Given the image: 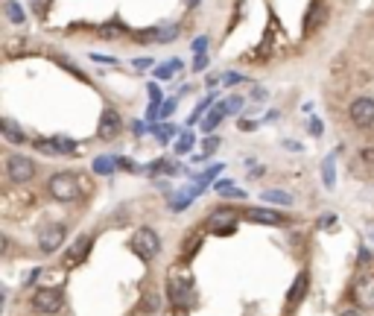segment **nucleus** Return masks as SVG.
<instances>
[{"mask_svg": "<svg viewBox=\"0 0 374 316\" xmlns=\"http://www.w3.org/2000/svg\"><path fill=\"white\" fill-rule=\"evenodd\" d=\"M132 249L140 260H152L161 252V237L152 232V228H138L135 237H132Z\"/></svg>", "mask_w": 374, "mask_h": 316, "instance_id": "f257e3e1", "label": "nucleus"}, {"mask_svg": "<svg viewBox=\"0 0 374 316\" xmlns=\"http://www.w3.org/2000/svg\"><path fill=\"white\" fill-rule=\"evenodd\" d=\"M50 196L59 202H73L79 196V182L73 179V173H56L50 179Z\"/></svg>", "mask_w": 374, "mask_h": 316, "instance_id": "f03ea898", "label": "nucleus"}, {"mask_svg": "<svg viewBox=\"0 0 374 316\" xmlns=\"http://www.w3.org/2000/svg\"><path fill=\"white\" fill-rule=\"evenodd\" d=\"M32 308H36L38 313H44V316L59 313V311L64 308L62 290H56V287H41V290H36V296H32Z\"/></svg>", "mask_w": 374, "mask_h": 316, "instance_id": "7ed1b4c3", "label": "nucleus"}, {"mask_svg": "<svg viewBox=\"0 0 374 316\" xmlns=\"http://www.w3.org/2000/svg\"><path fill=\"white\" fill-rule=\"evenodd\" d=\"M6 173L12 182H29L36 176V165H32V158H27V156H9Z\"/></svg>", "mask_w": 374, "mask_h": 316, "instance_id": "20e7f679", "label": "nucleus"}, {"mask_svg": "<svg viewBox=\"0 0 374 316\" xmlns=\"http://www.w3.org/2000/svg\"><path fill=\"white\" fill-rule=\"evenodd\" d=\"M120 129H123V121H120V114H117V108H103V114H100V126H97V138H103V141H112L120 135Z\"/></svg>", "mask_w": 374, "mask_h": 316, "instance_id": "39448f33", "label": "nucleus"}, {"mask_svg": "<svg viewBox=\"0 0 374 316\" xmlns=\"http://www.w3.org/2000/svg\"><path fill=\"white\" fill-rule=\"evenodd\" d=\"M351 121L360 129H369L374 123V100L371 97H360V100L351 103Z\"/></svg>", "mask_w": 374, "mask_h": 316, "instance_id": "423d86ee", "label": "nucleus"}, {"mask_svg": "<svg viewBox=\"0 0 374 316\" xmlns=\"http://www.w3.org/2000/svg\"><path fill=\"white\" fill-rule=\"evenodd\" d=\"M62 243H64V228L62 226H47V228H41V234H38V249L41 252H59L62 249Z\"/></svg>", "mask_w": 374, "mask_h": 316, "instance_id": "0eeeda50", "label": "nucleus"}, {"mask_svg": "<svg viewBox=\"0 0 374 316\" xmlns=\"http://www.w3.org/2000/svg\"><path fill=\"white\" fill-rule=\"evenodd\" d=\"M354 299L360 308L371 311L374 308V276H362L357 284H354Z\"/></svg>", "mask_w": 374, "mask_h": 316, "instance_id": "6e6552de", "label": "nucleus"}, {"mask_svg": "<svg viewBox=\"0 0 374 316\" xmlns=\"http://www.w3.org/2000/svg\"><path fill=\"white\" fill-rule=\"evenodd\" d=\"M88 249H91V237L88 234H82V237H76V243L71 246V252L64 255V267L68 269H73V267H79L82 260H85V255H88Z\"/></svg>", "mask_w": 374, "mask_h": 316, "instance_id": "1a4fd4ad", "label": "nucleus"}, {"mask_svg": "<svg viewBox=\"0 0 374 316\" xmlns=\"http://www.w3.org/2000/svg\"><path fill=\"white\" fill-rule=\"evenodd\" d=\"M246 220L258 223V226H284V223H287L281 214H275L269 208H251V211H246Z\"/></svg>", "mask_w": 374, "mask_h": 316, "instance_id": "9d476101", "label": "nucleus"}, {"mask_svg": "<svg viewBox=\"0 0 374 316\" xmlns=\"http://www.w3.org/2000/svg\"><path fill=\"white\" fill-rule=\"evenodd\" d=\"M325 18H327V9L316 0V3H313L310 9H307V15H304V32H316L319 27H322V21H325Z\"/></svg>", "mask_w": 374, "mask_h": 316, "instance_id": "9b49d317", "label": "nucleus"}, {"mask_svg": "<svg viewBox=\"0 0 374 316\" xmlns=\"http://www.w3.org/2000/svg\"><path fill=\"white\" fill-rule=\"evenodd\" d=\"M0 132H3V138L9 141V144H24V132H21V129H18V123L15 121H9V117H6V121H0Z\"/></svg>", "mask_w": 374, "mask_h": 316, "instance_id": "f8f14e48", "label": "nucleus"}, {"mask_svg": "<svg viewBox=\"0 0 374 316\" xmlns=\"http://www.w3.org/2000/svg\"><path fill=\"white\" fill-rule=\"evenodd\" d=\"M263 199L266 202H272V205H292V196L287 193V191H278V188H272V191H263Z\"/></svg>", "mask_w": 374, "mask_h": 316, "instance_id": "ddd939ff", "label": "nucleus"}, {"mask_svg": "<svg viewBox=\"0 0 374 316\" xmlns=\"http://www.w3.org/2000/svg\"><path fill=\"white\" fill-rule=\"evenodd\" d=\"M6 21L9 24H24V9L18 0H6Z\"/></svg>", "mask_w": 374, "mask_h": 316, "instance_id": "4468645a", "label": "nucleus"}, {"mask_svg": "<svg viewBox=\"0 0 374 316\" xmlns=\"http://www.w3.org/2000/svg\"><path fill=\"white\" fill-rule=\"evenodd\" d=\"M53 149H56L59 156H71V152H76V141L64 138V135H56V138H53Z\"/></svg>", "mask_w": 374, "mask_h": 316, "instance_id": "2eb2a0df", "label": "nucleus"}, {"mask_svg": "<svg viewBox=\"0 0 374 316\" xmlns=\"http://www.w3.org/2000/svg\"><path fill=\"white\" fill-rule=\"evenodd\" d=\"M114 167H117V158H108V156L94 158V173H100V176H108Z\"/></svg>", "mask_w": 374, "mask_h": 316, "instance_id": "dca6fc26", "label": "nucleus"}, {"mask_svg": "<svg viewBox=\"0 0 374 316\" xmlns=\"http://www.w3.org/2000/svg\"><path fill=\"white\" fill-rule=\"evenodd\" d=\"M223 117H225V108H223V106H216L214 112H211V114H208L205 121H202V129H205V132H214V129H216V123L223 121Z\"/></svg>", "mask_w": 374, "mask_h": 316, "instance_id": "f3484780", "label": "nucleus"}, {"mask_svg": "<svg viewBox=\"0 0 374 316\" xmlns=\"http://www.w3.org/2000/svg\"><path fill=\"white\" fill-rule=\"evenodd\" d=\"M170 299L175 304H184L187 299H190V287H187V284H175V281H173V284H170Z\"/></svg>", "mask_w": 374, "mask_h": 316, "instance_id": "a211bd4d", "label": "nucleus"}, {"mask_svg": "<svg viewBox=\"0 0 374 316\" xmlns=\"http://www.w3.org/2000/svg\"><path fill=\"white\" fill-rule=\"evenodd\" d=\"M304 290H307V276H299V278H295V284H292V293H290V304L299 302Z\"/></svg>", "mask_w": 374, "mask_h": 316, "instance_id": "6ab92c4d", "label": "nucleus"}, {"mask_svg": "<svg viewBox=\"0 0 374 316\" xmlns=\"http://www.w3.org/2000/svg\"><path fill=\"white\" fill-rule=\"evenodd\" d=\"M322 179H325L327 188H334V182H336V176H334V156L325 158V165H322Z\"/></svg>", "mask_w": 374, "mask_h": 316, "instance_id": "aec40b11", "label": "nucleus"}, {"mask_svg": "<svg viewBox=\"0 0 374 316\" xmlns=\"http://www.w3.org/2000/svg\"><path fill=\"white\" fill-rule=\"evenodd\" d=\"M182 68V62H170V64H158V68H155V76H158V80H170V76H173V71H179Z\"/></svg>", "mask_w": 374, "mask_h": 316, "instance_id": "412c9836", "label": "nucleus"}, {"mask_svg": "<svg viewBox=\"0 0 374 316\" xmlns=\"http://www.w3.org/2000/svg\"><path fill=\"white\" fill-rule=\"evenodd\" d=\"M149 97H152V103H149V117H155L158 106H161V91H158V85H155V82L149 85Z\"/></svg>", "mask_w": 374, "mask_h": 316, "instance_id": "4be33fe9", "label": "nucleus"}, {"mask_svg": "<svg viewBox=\"0 0 374 316\" xmlns=\"http://www.w3.org/2000/svg\"><path fill=\"white\" fill-rule=\"evenodd\" d=\"M187 149H193V135H190V132L182 135V138H179V144H175V152H179V156H184Z\"/></svg>", "mask_w": 374, "mask_h": 316, "instance_id": "5701e85b", "label": "nucleus"}, {"mask_svg": "<svg viewBox=\"0 0 374 316\" xmlns=\"http://www.w3.org/2000/svg\"><path fill=\"white\" fill-rule=\"evenodd\" d=\"M223 108H225V114L240 112V108H243V100H240V97H228V100H223Z\"/></svg>", "mask_w": 374, "mask_h": 316, "instance_id": "b1692460", "label": "nucleus"}, {"mask_svg": "<svg viewBox=\"0 0 374 316\" xmlns=\"http://www.w3.org/2000/svg\"><path fill=\"white\" fill-rule=\"evenodd\" d=\"M175 132V126L173 123H164V126H158L155 129V135H158V141H170V135Z\"/></svg>", "mask_w": 374, "mask_h": 316, "instance_id": "393cba45", "label": "nucleus"}, {"mask_svg": "<svg viewBox=\"0 0 374 316\" xmlns=\"http://www.w3.org/2000/svg\"><path fill=\"white\" fill-rule=\"evenodd\" d=\"M336 226V214H322L319 217V228H334Z\"/></svg>", "mask_w": 374, "mask_h": 316, "instance_id": "a878e982", "label": "nucleus"}, {"mask_svg": "<svg viewBox=\"0 0 374 316\" xmlns=\"http://www.w3.org/2000/svg\"><path fill=\"white\" fill-rule=\"evenodd\" d=\"M175 112V100H164V106H161V117H170Z\"/></svg>", "mask_w": 374, "mask_h": 316, "instance_id": "bb28decb", "label": "nucleus"}, {"mask_svg": "<svg viewBox=\"0 0 374 316\" xmlns=\"http://www.w3.org/2000/svg\"><path fill=\"white\" fill-rule=\"evenodd\" d=\"M216 217H219V220H228V217H231V214H225V211H219ZM216 232H219V234H225V232H234V226H219V228H216Z\"/></svg>", "mask_w": 374, "mask_h": 316, "instance_id": "cd10ccee", "label": "nucleus"}, {"mask_svg": "<svg viewBox=\"0 0 374 316\" xmlns=\"http://www.w3.org/2000/svg\"><path fill=\"white\" fill-rule=\"evenodd\" d=\"M223 82H225V85H237V82H243V76H240V73H225Z\"/></svg>", "mask_w": 374, "mask_h": 316, "instance_id": "c85d7f7f", "label": "nucleus"}, {"mask_svg": "<svg viewBox=\"0 0 374 316\" xmlns=\"http://www.w3.org/2000/svg\"><path fill=\"white\" fill-rule=\"evenodd\" d=\"M205 47H208V36H202V38L193 41V50H196V53H205Z\"/></svg>", "mask_w": 374, "mask_h": 316, "instance_id": "c756f323", "label": "nucleus"}, {"mask_svg": "<svg viewBox=\"0 0 374 316\" xmlns=\"http://www.w3.org/2000/svg\"><path fill=\"white\" fill-rule=\"evenodd\" d=\"M205 64H208V56H205V53H196V62H193V68H196V71H202Z\"/></svg>", "mask_w": 374, "mask_h": 316, "instance_id": "7c9ffc66", "label": "nucleus"}, {"mask_svg": "<svg viewBox=\"0 0 374 316\" xmlns=\"http://www.w3.org/2000/svg\"><path fill=\"white\" fill-rule=\"evenodd\" d=\"M132 132H135V135H147V123L135 121V123H132Z\"/></svg>", "mask_w": 374, "mask_h": 316, "instance_id": "2f4dec72", "label": "nucleus"}, {"mask_svg": "<svg viewBox=\"0 0 374 316\" xmlns=\"http://www.w3.org/2000/svg\"><path fill=\"white\" fill-rule=\"evenodd\" d=\"M91 59H94V62H103V64H114V59H112V56H100V53H94Z\"/></svg>", "mask_w": 374, "mask_h": 316, "instance_id": "473e14b6", "label": "nucleus"}, {"mask_svg": "<svg viewBox=\"0 0 374 316\" xmlns=\"http://www.w3.org/2000/svg\"><path fill=\"white\" fill-rule=\"evenodd\" d=\"M216 147H219V141H216V138H208V141H205V149H208V152H214Z\"/></svg>", "mask_w": 374, "mask_h": 316, "instance_id": "72a5a7b5", "label": "nucleus"}, {"mask_svg": "<svg viewBox=\"0 0 374 316\" xmlns=\"http://www.w3.org/2000/svg\"><path fill=\"white\" fill-rule=\"evenodd\" d=\"M44 3H47V0H32V6H36V12H38V15H44V9H47Z\"/></svg>", "mask_w": 374, "mask_h": 316, "instance_id": "f704fd0d", "label": "nucleus"}, {"mask_svg": "<svg viewBox=\"0 0 374 316\" xmlns=\"http://www.w3.org/2000/svg\"><path fill=\"white\" fill-rule=\"evenodd\" d=\"M310 132H313V135H322V123L313 121V123H310Z\"/></svg>", "mask_w": 374, "mask_h": 316, "instance_id": "c9c22d12", "label": "nucleus"}, {"mask_svg": "<svg viewBox=\"0 0 374 316\" xmlns=\"http://www.w3.org/2000/svg\"><path fill=\"white\" fill-rule=\"evenodd\" d=\"M339 316H362V313H360V308H348V311H342Z\"/></svg>", "mask_w": 374, "mask_h": 316, "instance_id": "e433bc0d", "label": "nucleus"}, {"mask_svg": "<svg viewBox=\"0 0 374 316\" xmlns=\"http://www.w3.org/2000/svg\"><path fill=\"white\" fill-rule=\"evenodd\" d=\"M135 68L140 71V68H149V59H135Z\"/></svg>", "mask_w": 374, "mask_h": 316, "instance_id": "4c0bfd02", "label": "nucleus"}, {"mask_svg": "<svg viewBox=\"0 0 374 316\" xmlns=\"http://www.w3.org/2000/svg\"><path fill=\"white\" fill-rule=\"evenodd\" d=\"M199 3H202V0H187V9H196Z\"/></svg>", "mask_w": 374, "mask_h": 316, "instance_id": "58836bf2", "label": "nucleus"}]
</instances>
